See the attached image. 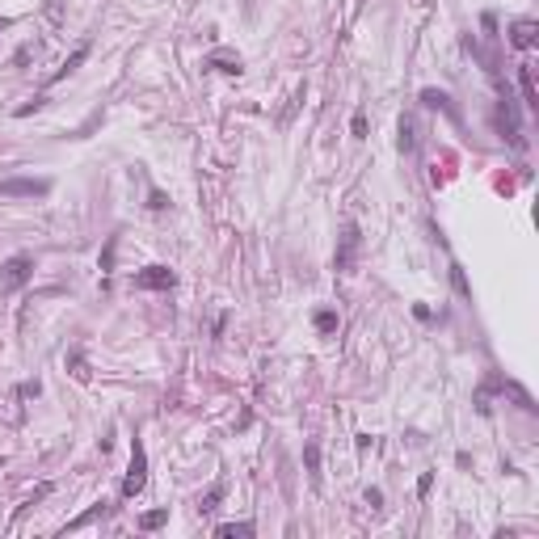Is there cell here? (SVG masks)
<instances>
[{"label":"cell","mask_w":539,"mask_h":539,"mask_svg":"<svg viewBox=\"0 0 539 539\" xmlns=\"http://www.w3.org/2000/svg\"><path fill=\"white\" fill-rule=\"evenodd\" d=\"M30 279H34V257L30 253H13L5 265H0V291H5V295L21 291Z\"/></svg>","instance_id":"6da1fadb"},{"label":"cell","mask_w":539,"mask_h":539,"mask_svg":"<svg viewBox=\"0 0 539 539\" xmlns=\"http://www.w3.org/2000/svg\"><path fill=\"white\" fill-rule=\"evenodd\" d=\"M143 484H148V455H143V443L135 439L131 443V468H127V480H123V497H139L143 493Z\"/></svg>","instance_id":"7a4b0ae2"},{"label":"cell","mask_w":539,"mask_h":539,"mask_svg":"<svg viewBox=\"0 0 539 539\" xmlns=\"http://www.w3.org/2000/svg\"><path fill=\"white\" fill-rule=\"evenodd\" d=\"M0 194L5 198H46L51 182L46 177H9V182H0Z\"/></svg>","instance_id":"3957f363"},{"label":"cell","mask_w":539,"mask_h":539,"mask_svg":"<svg viewBox=\"0 0 539 539\" xmlns=\"http://www.w3.org/2000/svg\"><path fill=\"white\" fill-rule=\"evenodd\" d=\"M173 283H177V274H173L169 265H148V270H139V274H135V287H139V291H169Z\"/></svg>","instance_id":"277c9868"},{"label":"cell","mask_w":539,"mask_h":539,"mask_svg":"<svg viewBox=\"0 0 539 539\" xmlns=\"http://www.w3.org/2000/svg\"><path fill=\"white\" fill-rule=\"evenodd\" d=\"M358 245H362L358 228H354V224H346V228H342V249H337V257H333V270H342V274H346V270L354 265V253H358Z\"/></svg>","instance_id":"5b68a950"},{"label":"cell","mask_w":539,"mask_h":539,"mask_svg":"<svg viewBox=\"0 0 539 539\" xmlns=\"http://www.w3.org/2000/svg\"><path fill=\"white\" fill-rule=\"evenodd\" d=\"M206 68H215V72H228V76H240V55L215 51V55H206Z\"/></svg>","instance_id":"8992f818"},{"label":"cell","mask_w":539,"mask_h":539,"mask_svg":"<svg viewBox=\"0 0 539 539\" xmlns=\"http://www.w3.org/2000/svg\"><path fill=\"white\" fill-rule=\"evenodd\" d=\"M85 60H89V42H80V46H76V51H72V55H68V60H64V68H60V72H55V76H51V85H55V80H64V76H72V72H76V68H80V64H85Z\"/></svg>","instance_id":"52a82bcc"},{"label":"cell","mask_w":539,"mask_h":539,"mask_svg":"<svg viewBox=\"0 0 539 539\" xmlns=\"http://www.w3.org/2000/svg\"><path fill=\"white\" fill-rule=\"evenodd\" d=\"M510 42H514L518 51L535 46V21H514V26H510Z\"/></svg>","instance_id":"ba28073f"},{"label":"cell","mask_w":539,"mask_h":539,"mask_svg":"<svg viewBox=\"0 0 539 539\" xmlns=\"http://www.w3.org/2000/svg\"><path fill=\"white\" fill-rule=\"evenodd\" d=\"M518 85H522V101H527V110H535L539 101H535V80H531V68H522V72H518Z\"/></svg>","instance_id":"9c48e42d"},{"label":"cell","mask_w":539,"mask_h":539,"mask_svg":"<svg viewBox=\"0 0 539 539\" xmlns=\"http://www.w3.org/2000/svg\"><path fill=\"white\" fill-rule=\"evenodd\" d=\"M400 152H413V143H417V127H413V118H400Z\"/></svg>","instance_id":"30bf717a"},{"label":"cell","mask_w":539,"mask_h":539,"mask_svg":"<svg viewBox=\"0 0 539 539\" xmlns=\"http://www.w3.org/2000/svg\"><path fill=\"white\" fill-rule=\"evenodd\" d=\"M165 522H169V510H148V514L139 518V527H143V531H160Z\"/></svg>","instance_id":"8fae6325"},{"label":"cell","mask_w":539,"mask_h":539,"mask_svg":"<svg viewBox=\"0 0 539 539\" xmlns=\"http://www.w3.org/2000/svg\"><path fill=\"white\" fill-rule=\"evenodd\" d=\"M220 497H224V484H211V489H206V497H198V510H202V514H211L215 506H220Z\"/></svg>","instance_id":"7c38bea8"},{"label":"cell","mask_w":539,"mask_h":539,"mask_svg":"<svg viewBox=\"0 0 539 539\" xmlns=\"http://www.w3.org/2000/svg\"><path fill=\"white\" fill-rule=\"evenodd\" d=\"M215 535H224V539H236V535H253V522H220V531Z\"/></svg>","instance_id":"4fadbf2b"},{"label":"cell","mask_w":539,"mask_h":539,"mask_svg":"<svg viewBox=\"0 0 539 539\" xmlns=\"http://www.w3.org/2000/svg\"><path fill=\"white\" fill-rule=\"evenodd\" d=\"M303 459H308V472H312V484H320V447H316V443H308V451H303Z\"/></svg>","instance_id":"5bb4252c"},{"label":"cell","mask_w":539,"mask_h":539,"mask_svg":"<svg viewBox=\"0 0 539 539\" xmlns=\"http://www.w3.org/2000/svg\"><path fill=\"white\" fill-rule=\"evenodd\" d=\"M316 333H337V312H316Z\"/></svg>","instance_id":"9a60e30c"},{"label":"cell","mask_w":539,"mask_h":539,"mask_svg":"<svg viewBox=\"0 0 539 539\" xmlns=\"http://www.w3.org/2000/svg\"><path fill=\"white\" fill-rule=\"evenodd\" d=\"M421 101H425V105H434V110H451V105H447V93H439V89H425Z\"/></svg>","instance_id":"2e32d148"},{"label":"cell","mask_w":539,"mask_h":539,"mask_svg":"<svg viewBox=\"0 0 539 539\" xmlns=\"http://www.w3.org/2000/svg\"><path fill=\"white\" fill-rule=\"evenodd\" d=\"M430 489H434V472H425V476H421V480H417V497H425V493H430Z\"/></svg>","instance_id":"e0dca14e"},{"label":"cell","mask_w":539,"mask_h":539,"mask_svg":"<svg viewBox=\"0 0 539 539\" xmlns=\"http://www.w3.org/2000/svg\"><path fill=\"white\" fill-rule=\"evenodd\" d=\"M350 131H354V135L362 139V135H366V114H354V123H350Z\"/></svg>","instance_id":"ac0fdd59"},{"label":"cell","mask_w":539,"mask_h":539,"mask_svg":"<svg viewBox=\"0 0 539 539\" xmlns=\"http://www.w3.org/2000/svg\"><path fill=\"white\" fill-rule=\"evenodd\" d=\"M451 279H455V287L468 295V283H463V270H459V265H451Z\"/></svg>","instance_id":"d6986e66"},{"label":"cell","mask_w":539,"mask_h":539,"mask_svg":"<svg viewBox=\"0 0 539 539\" xmlns=\"http://www.w3.org/2000/svg\"><path fill=\"white\" fill-rule=\"evenodd\" d=\"M366 506H384V493L380 489H366Z\"/></svg>","instance_id":"ffe728a7"},{"label":"cell","mask_w":539,"mask_h":539,"mask_svg":"<svg viewBox=\"0 0 539 539\" xmlns=\"http://www.w3.org/2000/svg\"><path fill=\"white\" fill-rule=\"evenodd\" d=\"M0 30H5V21H0Z\"/></svg>","instance_id":"44dd1931"}]
</instances>
